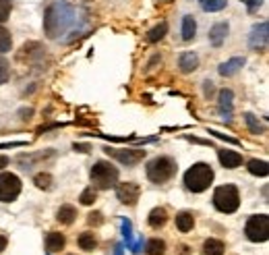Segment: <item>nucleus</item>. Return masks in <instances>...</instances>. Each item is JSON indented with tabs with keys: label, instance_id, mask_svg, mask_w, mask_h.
<instances>
[{
	"label": "nucleus",
	"instance_id": "f3484780",
	"mask_svg": "<svg viewBox=\"0 0 269 255\" xmlns=\"http://www.w3.org/2000/svg\"><path fill=\"white\" fill-rule=\"evenodd\" d=\"M193 226H195V216L191 214V212H180V214L176 216V228L180 232L193 230Z\"/></svg>",
	"mask_w": 269,
	"mask_h": 255
},
{
	"label": "nucleus",
	"instance_id": "a878e982",
	"mask_svg": "<svg viewBox=\"0 0 269 255\" xmlns=\"http://www.w3.org/2000/svg\"><path fill=\"white\" fill-rule=\"evenodd\" d=\"M166 32H168V23H166V21H162L160 25H155L153 30L147 34V40L151 42V44H155V42H160V40L166 36Z\"/></svg>",
	"mask_w": 269,
	"mask_h": 255
},
{
	"label": "nucleus",
	"instance_id": "9b49d317",
	"mask_svg": "<svg viewBox=\"0 0 269 255\" xmlns=\"http://www.w3.org/2000/svg\"><path fill=\"white\" fill-rule=\"evenodd\" d=\"M218 104H220V114L224 116V120L230 122L232 120V106H234V94H232V90H222Z\"/></svg>",
	"mask_w": 269,
	"mask_h": 255
},
{
	"label": "nucleus",
	"instance_id": "4be33fe9",
	"mask_svg": "<svg viewBox=\"0 0 269 255\" xmlns=\"http://www.w3.org/2000/svg\"><path fill=\"white\" fill-rule=\"evenodd\" d=\"M249 172L255 174V176H267L269 174V166L265 160H251L249 162Z\"/></svg>",
	"mask_w": 269,
	"mask_h": 255
},
{
	"label": "nucleus",
	"instance_id": "7ed1b4c3",
	"mask_svg": "<svg viewBox=\"0 0 269 255\" xmlns=\"http://www.w3.org/2000/svg\"><path fill=\"white\" fill-rule=\"evenodd\" d=\"M176 162L168 156H160V158H153L149 164H147V178L155 185H164L176 174Z\"/></svg>",
	"mask_w": 269,
	"mask_h": 255
},
{
	"label": "nucleus",
	"instance_id": "5701e85b",
	"mask_svg": "<svg viewBox=\"0 0 269 255\" xmlns=\"http://www.w3.org/2000/svg\"><path fill=\"white\" fill-rule=\"evenodd\" d=\"M145 253L147 255H164L166 253V243L162 238H151V240H147V245H145Z\"/></svg>",
	"mask_w": 269,
	"mask_h": 255
},
{
	"label": "nucleus",
	"instance_id": "c85d7f7f",
	"mask_svg": "<svg viewBox=\"0 0 269 255\" xmlns=\"http://www.w3.org/2000/svg\"><path fill=\"white\" fill-rule=\"evenodd\" d=\"M35 185L39 187V189H50V185H52V176L48 174V172H39V174H35Z\"/></svg>",
	"mask_w": 269,
	"mask_h": 255
},
{
	"label": "nucleus",
	"instance_id": "412c9836",
	"mask_svg": "<svg viewBox=\"0 0 269 255\" xmlns=\"http://www.w3.org/2000/svg\"><path fill=\"white\" fill-rule=\"evenodd\" d=\"M56 218H58V222H62V224H73L75 218H77V210L73 206H62L58 210V214H56Z\"/></svg>",
	"mask_w": 269,
	"mask_h": 255
},
{
	"label": "nucleus",
	"instance_id": "473e14b6",
	"mask_svg": "<svg viewBox=\"0 0 269 255\" xmlns=\"http://www.w3.org/2000/svg\"><path fill=\"white\" fill-rule=\"evenodd\" d=\"M89 224H102L104 222V218H102V214H100V212H93V214H89Z\"/></svg>",
	"mask_w": 269,
	"mask_h": 255
},
{
	"label": "nucleus",
	"instance_id": "ddd939ff",
	"mask_svg": "<svg viewBox=\"0 0 269 255\" xmlns=\"http://www.w3.org/2000/svg\"><path fill=\"white\" fill-rule=\"evenodd\" d=\"M226 36H228V23H218L211 27V32H209V42H211V46H216L220 48L224 44V40Z\"/></svg>",
	"mask_w": 269,
	"mask_h": 255
},
{
	"label": "nucleus",
	"instance_id": "2f4dec72",
	"mask_svg": "<svg viewBox=\"0 0 269 255\" xmlns=\"http://www.w3.org/2000/svg\"><path fill=\"white\" fill-rule=\"evenodd\" d=\"M10 77V68H8V62L4 58H0V85L6 83Z\"/></svg>",
	"mask_w": 269,
	"mask_h": 255
},
{
	"label": "nucleus",
	"instance_id": "c9c22d12",
	"mask_svg": "<svg viewBox=\"0 0 269 255\" xmlns=\"http://www.w3.org/2000/svg\"><path fill=\"white\" fill-rule=\"evenodd\" d=\"M4 166H8V158L6 156H0V168H4Z\"/></svg>",
	"mask_w": 269,
	"mask_h": 255
},
{
	"label": "nucleus",
	"instance_id": "a211bd4d",
	"mask_svg": "<svg viewBox=\"0 0 269 255\" xmlns=\"http://www.w3.org/2000/svg\"><path fill=\"white\" fill-rule=\"evenodd\" d=\"M243 64H245V58H232V60L224 62V64L220 66V75H222V77H230V75L238 73Z\"/></svg>",
	"mask_w": 269,
	"mask_h": 255
},
{
	"label": "nucleus",
	"instance_id": "6e6552de",
	"mask_svg": "<svg viewBox=\"0 0 269 255\" xmlns=\"http://www.w3.org/2000/svg\"><path fill=\"white\" fill-rule=\"evenodd\" d=\"M106 154L110 156V158H114V160H118L120 164H126V166H135L145 158V150H137V148H122V150L106 148Z\"/></svg>",
	"mask_w": 269,
	"mask_h": 255
},
{
	"label": "nucleus",
	"instance_id": "72a5a7b5",
	"mask_svg": "<svg viewBox=\"0 0 269 255\" xmlns=\"http://www.w3.org/2000/svg\"><path fill=\"white\" fill-rule=\"evenodd\" d=\"M245 2H247V6H249V10L253 12V10H257V8L261 6V2H263V0H245Z\"/></svg>",
	"mask_w": 269,
	"mask_h": 255
},
{
	"label": "nucleus",
	"instance_id": "1a4fd4ad",
	"mask_svg": "<svg viewBox=\"0 0 269 255\" xmlns=\"http://www.w3.org/2000/svg\"><path fill=\"white\" fill-rule=\"evenodd\" d=\"M139 195H141V189L137 182H120V185H116V197L126 206H135Z\"/></svg>",
	"mask_w": 269,
	"mask_h": 255
},
{
	"label": "nucleus",
	"instance_id": "2eb2a0df",
	"mask_svg": "<svg viewBox=\"0 0 269 255\" xmlns=\"http://www.w3.org/2000/svg\"><path fill=\"white\" fill-rule=\"evenodd\" d=\"M64 245H66V238H64L62 232H50V234L46 236V249H48L50 253H56V251L64 249Z\"/></svg>",
	"mask_w": 269,
	"mask_h": 255
},
{
	"label": "nucleus",
	"instance_id": "b1692460",
	"mask_svg": "<svg viewBox=\"0 0 269 255\" xmlns=\"http://www.w3.org/2000/svg\"><path fill=\"white\" fill-rule=\"evenodd\" d=\"M199 4H201V8L207 10V12H218V10L226 8L228 0H199Z\"/></svg>",
	"mask_w": 269,
	"mask_h": 255
},
{
	"label": "nucleus",
	"instance_id": "6ab92c4d",
	"mask_svg": "<svg viewBox=\"0 0 269 255\" xmlns=\"http://www.w3.org/2000/svg\"><path fill=\"white\" fill-rule=\"evenodd\" d=\"M203 251H205V255H224L226 245L218 238H207L203 243Z\"/></svg>",
	"mask_w": 269,
	"mask_h": 255
},
{
	"label": "nucleus",
	"instance_id": "7c9ffc66",
	"mask_svg": "<svg viewBox=\"0 0 269 255\" xmlns=\"http://www.w3.org/2000/svg\"><path fill=\"white\" fill-rule=\"evenodd\" d=\"M10 8H12L10 0H0V23H4V21L8 19V15H10Z\"/></svg>",
	"mask_w": 269,
	"mask_h": 255
},
{
	"label": "nucleus",
	"instance_id": "f257e3e1",
	"mask_svg": "<svg viewBox=\"0 0 269 255\" xmlns=\"http://www.w3.org/2000/svg\"><path fill=\"white\" fill-rule=\"evenodd\" d=\"M77 23V10L66 4V2H54L44 17V30L48 38H58L62 32H66L68 27H73Z\"/></svg>",
	"mask_w": 269,
	"mask_h": 255
},
{
	"label": "nucleus",
	"instance_id": "20e7f679",
	"mask_svg": "<svg viewBox=\"0 0 269 255\" xmlns=\"http://www.w3.org/2000/svg\"><path fill=\"white\" fill-rule=\"evenodd\" d=\"M89 176L97 189H110V187H116L118 182V168L112 166L110 162H95L91 166Z\"/></svg>",
	"mask_w": 269,
	"mask_h": 255
},
{
	"label": "nucleus",
	"instance_id": "dca6fc26",
	"mask_svg": "<svg viewBox=\"0 0 269 255\" xmlns=\"http://www.w3.org/2000/svg\"><path fill=\"white\" fill-rule=\"evenodd\" d=\"M166 222H168V212L164 208H153L149 212V226L151 228H162Z\"/></svg>",
	"mask_w": 269,
	"mask_h": 255
},
{
	"label": "nucleus",
	"instance_id": "f704fd0d",
	"mask_svg": "<svg viewBox=\"0 0 269 255\" xmlns=\"http://www.w3.org/2000/svg\"><path fill=\"white\" fill-rule=\"evenodd\" d=\"M6 243H8V240H6V236H2V234H0V253H2V251L6 249Z\"/></svg>",
	"mask_w": 269,
	"mask_h": 255
},
{
	"label": "nucleus",
	"instance_id": "393cba45",
	"mask_svg": "<svg viewBox=\"0 0 269 255\" xmlns=\"http://www.w3.org/2000/svg\"><path fill=\"white\" fill-rule=\"evenodd\" d=\"M79 247L83 251H93L97 247V238L93 236V232H83L79 236Z\"/></svg>",
	"mask_w": 269,
	"mask_h": 255
},
{
	"label": "nucleus",
	"instance_id": "aec40b11",
	"mask_svg": "<svg viewBox=\"0 0 269 255\" xmlns=\"http://www.w3.org/2000/svg\"><path fill=\"white\" fill-rule=\"evenodd\" d=\"M195 34H197V23H195V19L191 15H187L185 19H182V40L191 42L195 38Z\"/></svg>",
	"mask_w": 269,
	"mask_h": 255
},
{
	"label": "nucleus",
	"instance_id": "423d86ee",
	"mask_svg": "<svg viewBox=\"0 0 269 255\" xmlns=\"http://www.w3.org/2000/svg\"><path fill=\"white\" fill-rule=\"evenodd\" d=\"M245 232L253 243H263V240H267L269 238V216L267 214L251 216L245 226Z\"/></svg>",
	"mask_w": 269,
	"mask_h": 255
},
{
	"label": "nucleus",
	"instance_id": "9d476101",
	"mask_svg": "<svg viewBox=\"0 0 269 255\" xmlns=\"http://www.w3.org/2000/svg\"><path fill=\"white\" fill-rule=\"evenodd\" d=\"M249 44H251L253 50H257V52H265L267 50V21H261V23H257L253 27Z\"/></svg>",
	"mask_w": 269,
	"mask_h": 255
},
{
	"label": "nucleus",
	"instance_id": "f03ea898",
	"mask_svg": "<svg viewBox=\"0 0 269 255\" xmlns=\"http://www.w3.org/2000/svg\"><path fill=\"white\" fill-rule=\"evenodd\" d=\"M211 182H214V170L205 162L191 166L185 172V187L193 193H203Z\"/></svg>",
	"mask_w": 269,
	"mask_h": 255
},
{
	"label": "nucleus",
	"instance_id": "f8f14e48",
	"mask_svg": "<svg viewBox=\"0 0 269 255\" xmlns=\"http://www.w3.org/2000/svg\"><path fill=\"white\" fill-rule=\"evenodd\" d=\"M218 158L222 162L224 168H238L240 164H243V156H240L238 152H232V150H220L218 152Z\"/></svg>",
	"mask_w": 269,
	"mask_h": 255
},
{
	"label": "nucleus",
	"instance_id": "39448f33",
	"mask_svg": "<svg viewBox=\"0 0 269 255\" xmlns=\"http://www.w3.org/2000/svg\"><path fill=\"white\" fill-rule=\"evenodd\" d=\"M214 206L222 212V214H232L240 206V195L234 185H222L214 193Z\"/></svg>",
	"mask_w": 269,
	"mask_h": 255
},
{
	"label": "nucleus",
	"instance_id": "0eeeda50",
	"mask_svg": "<svg viewBox=\"0 0 269 255\" xmlns=\"http://www.w3.org/2000/svg\"><path fill=\"white\" fill-rule=\"evenodd\" d=\"M21 193V178L12 172L0 174V202H15Z\"/></svg>",
	"mask_w": 269,
	"mask_h": 255
},
{
	"label": "nucleus",
	"instance_id": "cd10ccee",
	"mask_svg": "<svg viewBox=\"0 0 269 255\" xmlns=\"http://www.w3.org/2000/svg\"><path fill=\"white\" fill-rule=\"evenodd\" d=\"M245 120H247V124H249V131H251V133H263V131H265V126H263L257 118H255V114H251V112H247V114H245Z\"/></svg>",
	"mask_w": 269,
	"mask_h": 255
},
{
	"label": "nucleus",
	"instance_id": "c756f323",
	"mask_svg": "<svg viewBox=\"0 0 269 255\" xmlns=\"http://www.w3.org/2000/svg\"><path fill=\"white\" fill-rule=\"evenodd\" d=\"M95 197H97L95 189H93V187H89V189H85V191L81 193L79 200H81V204H83V206H91V204L95 202Z\"/></svg>",
	"mask_w": 269,
	"mask_h": 255
},
{
	"label": "nucleus",
	"instance_id": "bb28decb",
	"mask_svg": "<svg viewBox=\"0 0 269 255\" xmlns=\"http://www.w3.org/2000/svg\"><path fill=\"white\" fill-rule=\"evenodd\" d=\"M10 46H12V38H10V34L4 30V27L0 25V54H2V52H8Z\"/></svg>",
	"mask_w": 269,
	"mask_h": 255
},
{
	"label": "nucleus",
	"instance_id": "4468645a",
	"mask_svg": "<svg viewBox=\"0 0 269 255\" xmlns=\"http://www.w3.org/2000/svg\"><path fill=\"white\" fill-rule=\"evenodd\" d=\"M178 66H180L182 73H193V70H197V66H199V56L193 54V52H185L180 56Z\"/></svg>",
	"mask_w": 269,
	"mask_h": 255
}]
</instances>
